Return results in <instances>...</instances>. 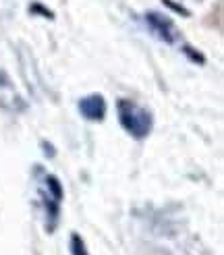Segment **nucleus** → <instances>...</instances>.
Listing matches in <instances>:
<instances>
[{
    "label": "nucleus",
    "mask_w": 224,
    "mask_h": 255,
    "mask_svg": "<svg viewBox=\"0 0 224 255\" xmlns=\"http://www.w3.org/2000/svg\"><path fill=\"white\" fill-rule=\"evenodd\" d=\"M118 110V121L122 125V129L135 139H143L152 131V114L145 108L137 106L131 100H118L116 104Z\"/></svg>",
    "instance_id": "nucleus-1"
},
{
    "label": "nucleus",
    "mask_w": 224,
    "mask_h": 255,
    "mask_svg": "<svg viewBox=\"0 0 224 255\" xmlns=\"http://www.w3.org/2000/svg\"><path fill=\"white\" fill-rule=\"evenodd\" d=\"M79 110L87 121H104L106 117V102L100 94H92L79 100Z\"/></svg>",
    "instance_id": "nucleus-2"
},
{
    "label": "nucleus",
    "mask_w": 224,
    "mask_h": 255,
    "mask_svg": "<svg viewBox=\"0 0 224 255\" xmlns=\"http://www.w3.org/2000/svg\"><path fill=\"white\" fill-rule=\"evenodd\" d=\"M145 21H147V25L152 27V31L160 37V40H164V42H168V44L177 40V29H174V25H172L166 17L158 15V12H147Z\"/></svg>",
    "instance_id": "nucleus-3"
},
{
    "label": "nucleus",
    "mask_w": 224,
    "mask_h": 255,
    "mask_svg": "<svg viewBox=\"0 0 224 255\" xmlns=\"http://www.w3.org/2000/svg\"><path fill=\"white\" fill-rule=\"evenodd\" d=\"M71 255H90L87 253V247H85V241L77 233L71 235Z\"/></svg>",
    "instance_id": "nucleus-4"
},
{
    "label": "nucleus",
    "mask_w": 224,
    "mask_h": 255,
    "mask_svg": "<svg viewBox=\"0 0 224 255\" xmlns=\"http://www.w3.org/2000/svg\"><path fill=\"white\" fill-rule=\"evenodd\" d=\"M46 185H48L50 191H52L54 199L60 201V199H62V187H60V181H58V178H56V176H48V178H46Z\"/></svg>",
    "instance_id": "nucleus-5"
},
{
    "label": "nucleus",
    "mask_w": 224,
    "mask_h": 255,
    "mask_svg": "<svg viewBox=\"0 0 224 255\" xmlns=\"http://www.w3.org/2000/svg\"><path fill=\"white\" fill-rule=\"evenodd\" d=\"M185 52L189 54L193 60H197V62H204V56H202V54H195V50H191V48H185Z\"/></svg>",
    "instance_id": "nucleus-6"
}]
</instances>
